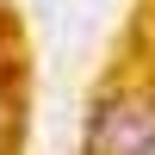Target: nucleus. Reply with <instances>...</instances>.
Returning a JSON list of instances; mask_svg holds the SVG:
<instances>
[{
  "mask_svg": "<svg viewBox=\"0 0 155 155\" xmlns=\"http://www.w3.org/2000/svg\"><path fill=\"white\" fill-rule=\"evenodd\" d=\"M87 155H155V99L106 87L87 118Z\"/></svg>",
  "mask_w": 155,
  "mask_h": 155,
  "instance_id": "f257e3e1",
  "label": "nucleus"
}]
</instances>
